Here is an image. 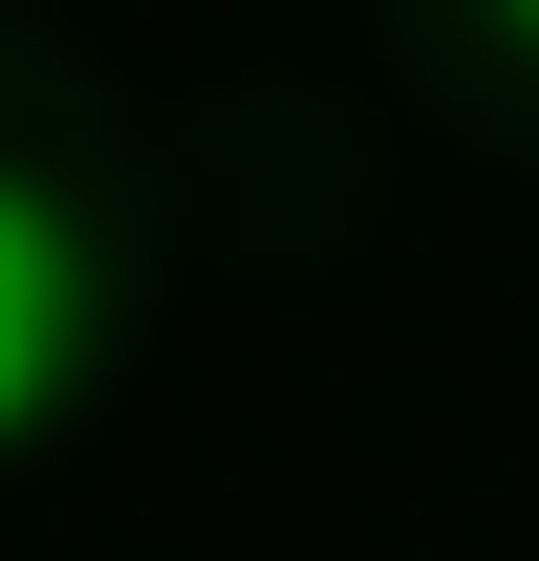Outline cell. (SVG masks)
<instances>
[{"instance_id": "cell-2", "label": "cell", "mask_w": 539, "mask_h": 561, "mask_svg": "<svg viewBox=\"0 0 539 561\" xmlns=\"http://www.w3.org/2000/svg\"><path fill=\"white\" fill-rule=\"evenodd\" d=\"M496 44H539V0H496Z\"/></svg>"}, {"instance_id": "cell-1", "label": "cell", "mask_w": 539, "mask_h": 561, "mask_svg": "<svg viewBox=\"0 0 539 561\" xmlns=\"http://www.w3.org/2000/svg\"><path fill=\"white\" fill-rule=\"evenodd\" d=\"M108 367V238H87L44 173H0V454H44Z\"/></svg>"}]
</instances>
